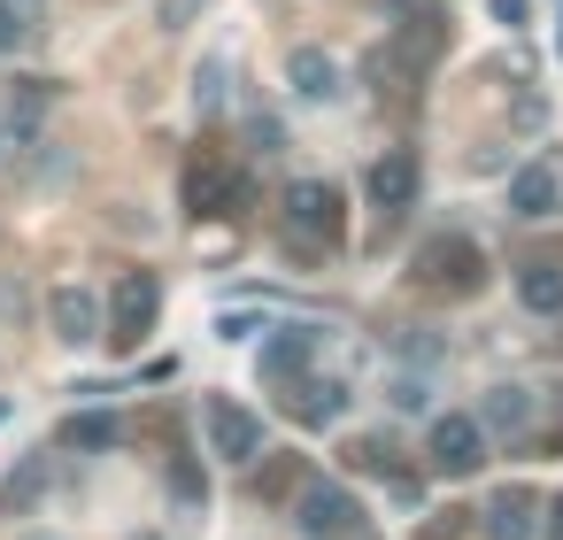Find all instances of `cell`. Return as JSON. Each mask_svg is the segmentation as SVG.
<instances>
[{
	"instance_id": "cell-1",
	"label": "cell",
	"mask_w": 563,
	"mask_h": 540,
	"mask_svg": "<svg viewBox=\"0 0 563 540\" xmlns=\"http://www.w3.org/2000/svg\"><path fill=\"white\" fill-rule=\"evenodd\" d=\"M155 309H163V278H155V271H124V278H117V301H109V317H101V332H109L117 348H140L147 324H155Z\"/></svg>"
},
{
	"instance_id": "cell-2",
	"label": "cell",
	"mask_w": 563,
	"mask_h": 540,
	"mask_svg": "<svg viewBox=\"0 0 563 540\" xmlns=\"http://www.w3.org/2000/svg\"><path fill=\"white\" fill-rule=\"evenodd\" d=\"M201 425H209V455H224V463H255L263 455V417L240 409L232 394H209L201 401Z\"/></svg>"
},
{
	"instance_id": "cell-3",
	"label": "cell",
	"mask_w": 563,
	"mask_h": 540,
	"mask_svg": "<svg viewBox=\"0 0 563 540\" xmlns=\"http://www.w3.org/2000/svg\"><path fill=\"white\" fill-rule=\"evenodd\" d=\"M424 455H432V471H448V478H471V471L486 463V432H478V417H463V409L432 417V432H424Z\"/></svg>"
},
{
	"instance_id": "cell-4",
	"label": "cell",
	"mask_w": 563,
	"mask_h": 540,
	"mask_svg": "<svg viewBox=\"0 0 563 540\" xmlns=\"http://www.w3.org/2000/svg\"><path fill=\"white\" fill-rule=\"evenodd\" d=\"M286 232L301 240V247H332L340 240V194L332 186H317V178H301V186H286Z\"/></svg>"
},
{
	"instance_id": "cell-5",
	"label": "cell",
	"mask_w": 563,
	"mask_h": 540,
	"mask_svg": "<svg viewBox=\"0 0 563 540\" xmlns=\"http://www.w3.org/2000/svg\"><path fill=\"white\" fill-rule=\"evenodd\" d=\"M371 209H378L386 224H401V217L417 209V155H409V147H386V155L371 163Z\"/></svg>"
},
{
	"instance_id": "cell-6",
	"label": "cell",
	"mask_w": 563,
	"mask_h": 540,
	"mask_svg": "<svg viewBox=\"0 0 563 540\" xmlns=\"http://www.w3.org/2000/svg\"><path fill=\"white\" fill-rule=\"evenodd\" d=\"M294 517H301V532H309V540H332V532H347L363 509H355V494H347L340 478H309V486H301V502H294Z\"/></svg>"
},
{
	"instance_id": "cell-7",
	"label": "cell",
	"mask_w": 563,
	"mask_h": 540,
	"mask_svg": "<svg viewBox=\"0 0 563 540\" xmlns=\"http://www.w3.org/2000/svg\"><path fill=\"white\" fill-rule=\"evenodd\" d=\"M555 209H563V178H555L548 163H525V170H509V217L540 224V217H555Z\"/></svg>"
},
{
	"instance_id": "cell-8",
	"label": "cell",
	"mask_w": 563,
	"mask_h": 540,
	"mask_svg": "<svg viewBox=\"0 0 563 540\" xmlns=\"http://www.w3.org/2000/svg\"><path fill=\"white\" fill-rule=\"evenodd\" d=\"M417 278H424V286L471 294V286H478V247H471V240H432V247L417 255Z\"/></svg>"
},
{
	"instance_id": "cell-9",
	"label": "cell",
	"mask_w": 563,
	"mask_h": 540,
	"mask_svg": "<svg viewBox=\"0 0 563 540\" xmlns=\"http://www.w3.org/2000/svg\"><path fill=\"white\" fill-rule=\"evenodd\" d=\"M47 317H55V340H70V348L101 340V301H93V286H55V294H47Z\"/></svg>"
},
{
	"instance_id": "cell-10",
	"label": "cell",
	"mask_w": 563,
	"mask_h": 540,
	"mask_svg": "<svg viewBox=\"0 0 563 540\" xmlns=\"http://www.w3.org/2000/svg\"><path fill=\"white\" fill-rule=\"evenodd\" d=\"M186 209L194 217H240L247 209V178L240 170H194L186 178Z\"/></svg>"
},
{
	"instance_id": "cell-11",
	"label": "cell",
	"mask_w": 563,
	"mask_h": 540,
	"mask_svg": "<svg viewBox=\"0 0 563 540\" xmlns=\"http://www.w3.org/2000/svg\"><path fill=\"white\" fill-rule=\"evenodd\" d=\"M309 355H317V324H286V332L263 340L255 363H263V378H286V386H294V378L309 371Z\"/></svg>"
},
{
	"instance_id": "cell-12",
	"label": "cell",
	"mask_w": 563,
	"mask_h": 540,
	"mask_svg": "<svg viewBox=\"0 0 563 540\" xmlns=\"http://www.w3.org/2000/svg\"><path fill=\"white\" fill-rule=\"evenodd\" d=\"M486 532L494 540H540V494L532 486H501L494 509H486Z\"/></svg>"
},
{
	"instance_id": "cell-13",
	"label": "cell",
	"mask_w": 563,
	"mask_h": 540,
	"mask_svg": "<svg viewBox=\"0 0 563 540\" xmlns=\"http://www.w3.org/2000/svg\"><path fill=\"white\" fill-rule=\"evenodd\" d=\"M286 86H294L301 101H332V93H340V63H332L324 47H294V55H286Z\"/></svg>"
},
{
	"instance_id": "cell-14",
	"label": "cell",
	"mask_w": 563,
	"mask_h": 540,
	"mask_svg": "<svg viewBox=\"0 0 563 540\" xmlns=\"http://www.w3.org/2000/svg\"><path fill=\"white\" fill-rule=\"evenodd\" d=\"M301 425H332L340 409H347V386L340 378H294V401H286Z\"/></svg>"
},
{
	"instance_id": "cell-15",
	"label": "cell",
	"mask_w": 563,
	"mask_h": 540,
	"mask_svg": "<svg viewBox=\"0 0 563 540\" xmlns=\"http://www.w3.org/2000/svg\"><path fill=\"white\" fill-rule=\"evenodd\" d=\"M517 301H525L532 317H555V309H563V263H525V271H517Z\"/></svg>"
},
{
	"instance_id": "cell-16",
	"label": "cell",
	"mask_w": 563,
	"mask_h": 540,
	"mask_svg": "<svg viewBox=\"0 0 563 540\" xmlns=\"http://www.w3.org/2000/svg\"><path fill=\"white\" fill-rule=\"evenodd\" d=\"M47 486H55V455H32V463H16L9 478H0V509H32Z\"/></svg>"
},
{
	"instance_id": "cell-17",
	"label": "cell",
	"mask_w": 563,
	"mask_h": 540,
	"mask_svg": "<svg viewBox=\"0 0 563 540\" xmlns=\"http://www.w3.org/2000/svg\"><path fill=\"white\" fill-rule=\"evenodd\" d=\"M525 425H532V386H494L478 432H525Z\"/></svg>"
},
{
	"instance_id": "cell-18",
	"label": "cell",
	"mask_w": 563,
	"mask_h": 540,
	"mask_svg": "<svg viewBox=\"0 0 563 540\" xmlns=\"http://www.w3.org/2000/svg\"><path fill=\"white\" fill-rule=\"evenodd\" d=\"M47 93H55L47 78H16V93H9V132H16V140H32V132H40V117H47Z\"/></svg>"
},
{
	"instance_id": "cell-19",
	"label": "cell",
	"mask_w": 563,
	"mask_h": 540,
	"mask_svg": "<svg viewBox=\"0 0 563 540\" xmlns=\"http://www.w3.org/2000/svg\"><path fill=\"white\" fill-rule=\"evenodd\" d=\"M117 440H124V425H117L109 409H86V417L63 425V448H117Z\"/></svg>"
},
{
	"instance_id": "cell-20",
	"label": "cell",
	"mask_w": 563,
	"mask_h": 540,
	"mask_svg": "<svg viewBox=\"0 0 563 540\" xmlns=\"http://www.w3.org/2000/svg\"><path fill=\"white\" fill-rule=\"evenodd\" d=\"M194 109H201V117L224 109V55H209V63L194 70Z\"/></svg>"
},
{
	"instance_id": "cell-21",
	"label": "cell",
	"mask_w": 563,
	"mask_h": 540,
	"mask_svg": "<svg viewBox=\"0 0 563 540\" xmlns=\"http://www.w3.org/2000/svg\"><path fill=\"white\" fill-rule=\"evenodd\" d=\"M432 47H440V32H432V16H417L401 32V63H432Z\"/></svg>"
},
{
	"instance_id": "cell-22",
	"label": "cell",
	"mask_w": 563,
	"mask_h": 540,
	"mask_svg": "<svg viewBox=\"0 0 563 540\" xmlns=\"http://www.w3.org/2000/svg\"><path fill=\"white\" fill-rule=\"evenodd\" d=\"M24 32H32V16H16L9 0H0V55H16V47H24Z\"/></svg>"
},
{
	"instance_id": "cell-23",
	"label": "cell",
	"mask_w": 563,
	"mask_h": 540,
	"mask_svg": "<svg viewBox=\"0 0 563 540\" xmlns=\"http://www.w3.org/2000/svg\"><path fill=\"white\" fill-rule=\"evenodd\" d=\"M170 494H178V502H209V486H201L194 463H170Z\"/></svg>"
},
{
	"instance_id": "cell-24",
	"label": "cell",
	"mask_w": 563,
	"mask_h": 540,
	"mask_svg": "<svg viewBox=\"0 0 563 540\" xmlns=\"http://www.w3.org/2000/svg\"><path fill=\"white\" fill-rule=\"evenodd\" d=\"M247 140H255L263 155H278V147H286V132H278V117H255V124H247Z\"/></svg>"
},
{
	"instance_id": "cell-25",
	"label": "cell",
	"mask_w": 563,
	"mask_h": 540,
	"mask_svg": "<svg viewBox=\"0 0 563 540\" xmlns=\"http://www.w3.org/2000/svg\"><path fill=\"white\" fill-rule=\"evenodd\" d=\"M540 509H548V517H540V540H563V494H555V502H540Z\"/></svg>"
},
{
	"instance_id": "cell-26",
	"label": "cell",
	"mask_w": 563,
	"mask_h": 540,
	"mask_svg": "<svg viewBox=\"0 0 563 540\" xmlns=\"http://www.w3.org/2000/svg\"><path fill=\"white\" fill-rule=\"evenodd\" d=\"M525 9H532V0H494V24H509V32H517V24H525Z\"/></svg>"
},
{
	"instance_id": "cell-27",
	"label": "cell",
	"mask_w": 563,
	"mask_h": 540,
	"mask_svg": "<svg viewBox=\"0 0 563 540\" xmlns=\"http://www.w3.org/2000/svg\"><path fill=\"white\" fill-rule=\"evenodd\" d=\"M194 9H201V0H163V32H178V24H186Z\"/></svg>"
},
{
	"instance_id": "cell-28",
	"label": "cell",
	"mask_w": 563,
	"mask_h": 540,
	"mask_svg": "<svg viewBox=\"0 0 563 540\" xmlns=\"http://www.w3.org/2000/svg\"><path fill=\"white\" fill-rule=\"evenodd\" d=\"M9 9H16V16H40V0H9Z\"/></svg>"
},
{
	"instance_id": "cell-29",
	"label": "cell",
	"mask_w": 563,
	"mask_h": 540,
	"mask_svg": "<svg viewBox=\"0 0 563 540\" xmlns=\"http://www.w3.org/2000/svg\"><path fill=\"white\" fill-rule=\"evenodd\" d=\"M16 540H55V532H16Z\"/></svg>"
},
{
	"instance_id": "cell-30",
	"label": "cell",
	"mask_w": 563,
	"mask_h": 540,
	"mask_svg": "<svg viewBox=\"0 0 563 540\" xmlns=\"http://www.w3.org/2000/svg\"><path fill=\"white\" fill-rule=\"evenodd\" d=\"M132 540H163V532H132Z\"/></svg>"
},
{
	"instance_id": "cell-31",
	"label": "cell",
	"mask_w": 563,
	"mask_h": 540,
	"mask_svg": "<svg viewBox=\"0 0 563 540\" xmlns=\"http://www.w3.org/2000/svg\"><path fill=\"white\" fill-rule=\"evenodd\" d=\"M555 55H563V32H555Z\"/></svg>"
},
{
	"instance_id": "cell-32",
	"label": "cell",
	"mask_w": 563,
	"mask_h": 540,
	"mask_svg": "<svg viewBox=\"0 0 563 540\" xmlns=\"http://www.w3.org/2000/svg\"><path fill=\"white\" fill-rule=\"evenodd\" d=\"M0 417H9V401H0Z\"/></svg>"
}]
</instances>
